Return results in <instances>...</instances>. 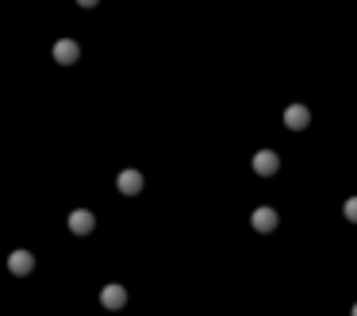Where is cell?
<instances>
[{
  "instance_id": "obj_2",
  "label": "cell",
  "mask_w": 357,
  "mask_h": 316,
  "mask_svg": "<svg viewBox=\"0 0 357 316\" xmlns=\"http://www.w3.org/2000/svg\"><path fill=\"white\" fill-rule=\"evenodd\" d=\"M311 124V112L304 109V104H288V109H284V128L288 131H304Z\"/></svg>"
},
{
  "instance_id": "obj_3",
  "label": "cell",
  "mask_w": 357,
  "mask_h": 316,
  "mask_svg": "<svg viewBox=\"0 0 357 316\" xmlns=\"http://www.w3.org/2000/svg\"><path fill=\"white\" fill-rule=\"evenodd\" d=\"M8 270L16 278H27L31 270H35V255H31V251H12V255H8Z\"/></svg>"
},
{
  "instance_id": "obj_1",
  "label": "cell",
  "mask_w": 357,
  "mask_h": 316,
  "mask_svg": "<svg viewBox=\"0 0 357 316\" xmlns=\"http://www.w3.org/2000/svg\"><path fill=\"white\" fill-rule=\"evenodd\" d=\"M93 227H97V216H93L88 208L69 212V232H73V236H93Z\"/></svg>"
},
{
  "instance_id": "obj_7",
  "label": "cell",
  "mask_w": 357,
  "mask_h": 316,
  "mask_svg": "<svg viewBox=\"0 0 357 316\" xmlns=\"http://www.w3.org/2000/svg\"><path fill=\"white\" fill-rule=\"evenodd\" d=\"M100 305L112 308V313H116V308H123L127 305V289L123 286H104V289H100Z\"/></svg>"
},
{
  "instance_id": "obj_8",
  "label": "cell",
  "mask_w": 357,
  "mask_h": 316,
  "mask_svg": "<svg viewBox=\"0 0 357 316\" xmlns=\"http://www.w3.org/2000/svg\"><path fill=\"white\" fill-rule=\"evenodd\" d=\"M250 224H254V232H261V236H269L273 227H277V212H273V208H254Z\"/></svg>"
},
{
  "instance_id": "obj_10",
  "label": "cell",
  "mask_w": 357,
  "mask_h": 316,
  "mask_svg": "<svg viewBox=\"0 0 357 316\" xmlns=\"http://www.w3.org/2000/svg\"><path fill=\"white\" fill-rule=\"evenodd\" d=\"M349 316H357V305H354V313H349Z\"/></svg>"
},
{
  "instance_id": "obj_5",
  "label": "cell",
  "mask_w": 357,
  "mask_h": 316,
  "mask_svg": "<svg viewBox=\"0 0 357 316\" xmlns=\"http://www.w3.org/2000/svg\"><path fill=\"white\" fill-rule=\"evenodd\" d=\"M54 58H58L62 66H73V62L81 58V47L73 39H58V43H54Z\"/></svg>"
},
{
  "instance_id": "obj_9",
  "label": "cell",
  "mask_w": 357,
  "mask_h": 316,
  "mask_svg": "<svg viewBox=\"0 0 357 316\" xmlns=\"http://www.w3.org/2000/svg\"><path fill=\"white\" fill-rule=\"evenodd\" d=\"M342 212H346V220H349V224H357V197H349Z\"/></svg>"
},
{
  "instance_id": "obj_6",
  "label": "cell",
  "mask_w": 357,
  "mask_h": 316,
  "mask_svg": "<svg viewBox=\"0 0 357 316\" xmlns=\"http://www.w3.org/2000/svg\"><path fill=\"white\" fill-rule=\"evenodd\" d=\"M143 174H138V170H123V174H119V193H123V197H135V193H143Z\"/></svg>"
},
{
  "instance_id": "obj_4",
  "label": "cell",
  "mask_w": 357,
  "mask_h": 316,
  "mask_svg": "<svg viewBox=\"0 0 357 316\" xmlns=\"http://www.w3.org/2000/svg\"><path fill=\"white\" fill-rule=\"evenodd\" d=\"M280 170V158L273 155V150H258L254 155V174H261V178H273Z\"/></svg>"
}]
</instances>
